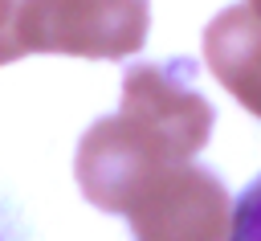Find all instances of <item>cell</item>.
<instances>
[{"label":"cell","mask_w":261,"mask_h":241,"mask_svg":"<svg viewBox=\"0 0 261 241\" xmlns=\"http://www.w3.org/2000/svg\"><path fill=\"white\" fill-rule=\"evenodd\" d=\"M147 25V0H16L20 53L122 61L143 49Z\"/></svg>","instance_id":"6da1fadb"},{"label":"cell","mask_w":261,"mask_h":241,"mask_svg":"<svg viewBox=\"0 0 261 241\" xmlns=\"http://www.w3.org/2000/svg\"><path fill=\"white\" fill-rule=\"evenodd\" d=\"M192 61L175 57L167 65L139 61L122 74V106L118 114L163 143L175 159H196L212 135V102L192 82Z\"/></svg>","instance_id":"7a4b0ae2"},{"label":"cell","mask_w":261,"mask_h":241,"mask_svg":"<svg viewBox=\"0 0 261 241\" xmlns=\"http://www.w3.org/2000/svg\"><path fill=\"white\" fill-rule=\"evenodd\" d=\"M228 192L200 163H175L151 176L126 204L135 241H224Z\"/></svg>","instance_id":"3957f363"},{"label":"cell","mask_w":261,"mask_h":241,"mask_svg":"<svg viewBox=\"0 0 261 241\" xmlns=\"http://www.w3.org/2000/svg\"><path fill=\"white\" fill-rule=\"evenodd\" d=\"M175 163H184V159H175L163 143H155L130 118L106 114L82 135L73 172H77V188L86 192V200L94 208L122 216L126 204L135 200V192L151 176H159V172H167Z\"/></svg>","instance_id":"277c9868"},{"label":"cell","mask_w":261,"mask_h":241,"mask_svg":"<svg viewBox=\"0 0 261 241\" xmlns=\"http://www.w3.org/2000/svg\"><path fill=\"white\" fill-rule=\"evenodd\" d=\"M204 65L249 114L261 118V16L249 4H232L208 20Z\"/></svg>","instance_id":"5b68a950"},{"label":"cell","mask_w":261,"mask_h":241,"mask_svg":"<svg viewBox=\"0 0 261 241\" xmlns=\"http://www.w3.org/2000/svg\"><path fill=\"white\" fill-rule=\"evenodd\" d=\"M224 241H261V176L232 200Z\"/></svg>","instance_id":"8992f818"},{"label":"cell","mask_w":261,"mask_h":241,"mask_svg":"<svg viewBox=\"0 0 261 241\" xmlns=\"http://www.w3.org/2000/svg\"><path fill=\"white\" fill-rule=\"evenodd\" d=\"M24 57L16 45V0H0V65Z\"/></svg>","instance_id":"52a82bcc"},{"label":"cell","mask_w":261,"mask_h":241,"mask_svg":"<svg viewBox=\"0 0 261 241\" xmlns=\"http://www.w3.org/2000/svg\"><path fill=\"white\" fill-rule=\"evenodd\" d=\"M245 4H249V8H253V12L261 16V0H245Z\"/></svg>","instance_id":"ba28073f"}]
</instances>
